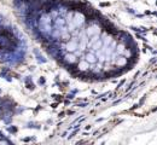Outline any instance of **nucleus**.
Here are the masks:
<instances>
[{
  "instance_id": "nucleus-1",
  "label": "nucleus",
  "mask_w": 157,
  "mask_h": 145,
  "mask_svg": "<svg viewBox=\"0 0 157 145\" xmlns=\"http://www.w3.org/2000/svg\"><path fill=\"white\" fill-rule=\"evenodd\" d=\"M78 67H81V69L83 70V69H86V67H87V63H81Z\"/></svg>"
},
{
  "instance_id": "nucleus-2",
  "label": "nucleus",
  "mask_w": 157,
  "mask_h": 145,
  "mask_svg": "<svg viewBox=\"0 0 157 145\" xmlns=\"http://www.w3.org/2000/svg\"><path fill=\"white\" fill-rule=\"evenodd\" d=\"M67 58H68V61H70V62H74L75 59H74V56H67Z\"/></svg>"
}]
</instances>
